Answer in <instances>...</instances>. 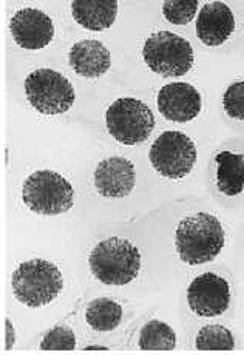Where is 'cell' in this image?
<instances>
[{
	"instance_id": "30bf717a",
	"label": "cell",
	"mask_w": 244,
	"mask_h": 355,
	"mask_svg": "<svg viewBox=\"0 0 244 355\" xmlns=\"http://www.w3.org/2000/svg\"><path fill=\"white\" fill-rule=\"evenodd\" d=\"M15 42L25 50H42L54 37L53 20L36 8L19 10L10 20Z\"/></svg>"
},
{
	"instance_id": "277c9868",
	"label": "cell",
	"mask_w": 244,
	"mask_h": 355,
	"mask_svg": "<svg viewBox=\"0 0 244 355\" xmlns=\"http://www.w3.org/2000/svg\"><path fill=\"white\" fill-rule=\"evenodd\" d=\"M142 58L153 73L164 78H180L191 71L195 53L184 37L171 31H158L146 40Z\"/></svg>"
},
{
	"instance_id": "4fadbf2b",
	"label": "cell",
	"mask_w": 244,
	"mask_h": 355,
	"mask_svg": "<svg viewBox=\"0 0 244 355\" xmlns=\"http://www.w3.org/2000/svg\"><path fill=\"white\" fill-rule=\"evenodd\" d=\"M234 30V12L223 2L206 3L196 17V36L209 46L225 44Z\"/></svg>"
},
{
	"instance_id": "7402d4cb",
	"label": "cell",
	"mask_w": 244,
	"mask_h": 355,
	"mask_svg": "<svg viewBox=\"0 0 244 355\" xmlns=\"http://www.w3.org/2000/svg\"><path fill=\"white\" fill-rule=\"evenodd\" d=\"M223 107L232 119L244 121V80L234 82L227 88L223 96Z\"/></svg>"
},
{
	"instance_id": "9c48e42d",
	"label": "cell",
	"mask_w": 244,
	"mask_h": 355,
	"mask_svg": "<svg viewBox=\"0 0 244 355\" xmlns=\"http://www.w3.org/2000/svg\"><path fill=\"white\" fill-rule=\"evenodd\" d=\"M187 303L200 317H218L229 309L230 286L214 272L196 277L187 289Z\"/></svg>"
},
{
	"instance_id": "5b68a950",
	"label": "cell",
	"mask_w": 244,
	"mask_h": 355,
	"mask_svg": "<svg viewBox=\"0 0 244 355\" xmlns=\"http://www.w3.org/2000/svg\"><path fill=\"white\" fill-rule=\"evenodd\" d=\"M71 184L51 170H39L26 178L22 189L25 206L39 215H60L73 207Z\"/></svg>"
},
{
	"instance_id": "8992f818",
	"label": "cell",
	"mask_w": 244,
	"mask_h": 355,
	"mask_svg": "<svg viewBox=\"0 0 244 355\" xmlns=\"http://www.w3.org/2000/svg\"><path fill=\"white\" fill-rule=\"evenodd\" d=\"M105 124L114 139L121 144H141L155 128V116L150 107L139 99L121 98L108 107Z\"/></svg>"
},
{
	"instance_id": "7c38bea8",
	"label": "cell",
	"mask_w": 244,
	"mask_h": 355,
	"mask_svg": "<svg viewBox=\"0 0 244 355\" xmlns=\"http://www.w3.org/2000/svg\"><path fill=\"white\" fill-rule=\"evenodd\" d=\"M158 108L168 121L189 122L201 112V94L187 82H171L158 93Z\"/></svg>"
},
{
	"instance_id": "3957f363",
	"label": "cell",
	"mask_w": 244,
	"mask_h": 355,
	"mask_svg": "<svg viewBox=\"0 0 244 355\" xmlns=\"http://www.w3.org/2000/svg\"><path fill=\"white\" fill-rule=\"evenodd\" d=\"M12 293L28 307L51 303L64 289L62 272L46 259H31L19 266L11 278Z\"/></svg>"
},
{
	"instance_id": "e0dca14e",
	"label": "cell",
	"mask_w": 244,
	"mask_h": 355,
	"mask_svg": "<svg viewBox=\"0 0 244 355\" xmlns=\"http://www.w3.org/2000/svg\"><path fill=\"white\" fill-rule=\"evenodd\" d=\"M85 320L88 326L98 332L114 331L121 324L122 307L110 298H96L88 304Z\"/></svg>"
},
{
	"instance_id": "44dd1931",
	"label": "cell",
	"mask_w": 244,
	"mask_h": 355,
	"mask_svg": "<svg viewBox=\"0 0 244 355\" xmlns=\"http://www.w3.org/2000/svg\"><path fill=\"white\" fill-rule=\"evenodd\" d=\"M40 349L42 351H60L70 352L76 349V336L67 326H56L40 341Z\"/></svg>"
},
{
	"instance_id": "7a4b0ae2",
	"label": "cell",
	"mask_w": 244,
	"mask_h": 355,
	"mask_svg": "<svg viewBox=\"0 0 244 355\" xmlns=\"http://www.w3.org/2000/svg\"><path fill=\"white\" fill-rule=\"evenodd\" d=\"M88 266L93 277L107 286H125L139 275L141 254L137 245L119 236L105 238L94 245Z\"/></svg>"
},
{
	"instance_id": "ffe728a7",
	"label": "cell",
	"mask_w": 244,
	"mask_h": 355,
	"mask_svg": "<svg viewBox=\"0 0 244 355\" xmlns=\"http://www.w3.org/2000/svg\"><path fill=\"white\" fill-rule=\"evenodd\" d=\"M198 0H167L162 3V15L173 25H187L198 11Z\"/></svg>"
},
{
	"instance_id": "8fae6325",
	"label": "cell",
	"mask_w": 244,
	"mask_h": 355,
	"mask_svg": "<svg viewBox=\"0 0 244 355\" xmlns=\"http://www.w3.org/2000/svg\"><path fill=\"white\" fill-rule=\"evenodd\" d=\"M137 184L133 162L122 156H112L98 164L94 170V187L105 198H125Z\"/></svg>"
},
{
	"instance_id": "cb8c5ba5",
	"label": "cell",
	"mask_w": 244,
	"mask_h": 355,
	"mask_svg": "<svg viewBox=\"0 0 244 355\" xmlns=\"http://www.w3.org/2000/svg\"><path fill=\"white\" fill-rule=\"evenodd\" d=\"M85 351H108V347H104V346H88V347H85Z\"/></svg>"
},
{
	"instance_id": "2e32d148",
	"label": "cell",
	"mask_w": 244,
	"mask_h": 355,
	"mask_svg": "<svg viewBox=\"0 0 244 355\" xmlns=\"http://www.w3.org/2000/svg\"><path fill=\"white\" fill-rule=\"evenodd\" d=\"M216 186L221 193L236 196L244 190V155L221 152L215 156Z\"/></svg>"
},
{
	"instance_id": "d6986e66",
	"label": "cell",
	"mask_w": 244,
	"mask_h": 355,
	"mask_svg": "<svg viewBox=\"0 0 244 355\" xmlns=\"http://www.w3.org/2000/svg\"><path fill=\"white\" fill-rule=\"evenodd\" d=\"M195 346L198 351H232L235 347V340L227 327L207 324L200 329Z\"/></svg>"
},
{
	"instance_id": "9a60e30c",
	"label": "cell",
	"mask_w": 244,
	"mask_h": 355,
	"mask_svg": "<svg viewBox=\"0 0 244 355\" xmlns=\"http://www.w3.org/2000/svg\"><path fill=\"white\" fill-rule=\"evenodd\" d=\"M118 5L116 0H74L71 15L85 30L104 31L116 20Z\"/></svg>"
},
{
	"instance_id": "5bb4252c",
	"label": "cell",
	"mask_w": 244,
	"mask_h": 355,
	"mask_svg": "<svg viewBox=\"0 0 244 355\" xmlns=\"http://www.w3.org/2000/svg\"><path fill=\"white\" fill-rule=\"evenodd\" d=\"M70 65L79 76L88 79L101 78L110 70V51L99 40L87 39L76 42L70 50Z\"/></svg>"
},
{
	"instance_id": "ba28073f",
	"label": "cell",
	"mask_w": 244,
	"mask_h": 355,
	"mask_svg": "<svg viewBox=\"0 0 244 355\" xmlns=\"http://www.w3.org/2000/svg\"><path fill=\"white\" fill-rule=\"evenodd\" d=\"M148 158L159 175L168 180H182L196 162L195 142L181 132H164L152 144Z\"/></svg>"
},
{
	"instance_id": "52a82bcc",
	"label": "cell",
	"mask_w": 244,
	"mask_h": 355,
	"mask_svg": "<svg viewBox=\"0 0 244 355\" xmlns=\"http://www.w3.org/2000/svg\"><path fill=\"white\" fill-rule=\"evenodd\" d=\"M25 94L33 108L42 114H62L74 104L71 82L51 68H39L25 79Z\"/></svg>"
},
{
	"instance_id": "6da1fadb",
	"label": "cell",
	"mask_w": 244,
	"mask_h": 355,
	"mask_svg": "<svg viewBox=\"0 0 244 355\" xmlns=\"http://www.w3.org/2000/svg\"><path fill=\"white\" fill-rule=\"evenodd\" d=\"M225 243L226 234L220 220L206 211L182 218L175 232L176 254L189 266L214 261Z\"/></svg>"
},
{
	"instance_id": "603a6c76",
	"label": "cell",
	"mask_w": 244,
	"mask_h": 355,
	"mask_svg": "<svg viewBox=\"0 0 244 355\" xmlns=\"http://www.w3.org/2000/svg\"><path fill=\"white\" fill-rule=\"evenodd\" d=\"M5 329H6V341H5V349L10 351L12 346H15V327H12V323L10 322V318L5 320Z\"/></svg>"
},
{
	"instance_id": "ac0fdd59",
	"label": "cell",
	"mask_w": 244,
	"mask_h": 355,
	"mask_svg": "<svg viewBox=\"0 0 244 355\" xmlns=\"http://www.w3.org/2000/svg\"><path fill=\"white\" fill-rule=\"evenodd\" d=\"M138 346L141 351H173L176 347V334L172 326L159 320H152L142 326Z\"/></svg>"
}]
</instances>
